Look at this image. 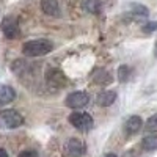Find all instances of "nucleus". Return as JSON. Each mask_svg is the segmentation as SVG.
<instances>
[{"label": "nucleus", "mask_w": 157, "mask_h": 157, "mask_svg": "<svg viewBox=\"0 0 157 157\" xmlns=\"http://www.w3.org/2000/svg\"><path fill=\"white\" fill-rule=\"evenodd\" d=\"M52 50H54V43L49 39H33V41H27L22 46V54L29 58L47 55Z\"/></svg>", "instance_id": "obj_1"}, {"label": "nucleus", "mask_w": 157, "mask_h": 157, "mask_svg": "<svg viewBox=\"0 0 157 157\" xmlns=\"http://www.w3.org/2000/svg\"><path fill=\"white\" fill-rule=\"evenodd\" d=\"M24 124V116L17 110H2L0 112V129L11 130V129H17Z\"/></svg>", "instance_id": "obj_2"}, {"label": "nucleus", "mask_w": 157, "mask_h": 157, "mask_svg": "<svg viewBox=\"0 0 157 157\" xmlns=\"http://www.w3.org/2000/svg\"><path fill=\"white\" fill-rule=\"evenodd\" d=\"M68 121L75 129L80 130V132H88V130L93 127V124H94L91 115H88L85 112H74V113H71L69 118H68Z\"/></svg>", "instance_id": "obj_3"}, {"label": "nucleus", "mask_w": 157, "mask_h": 157, "mask_svg": "<svg viewBox=\"0 0 157 157\" xmlns=\"http://www.w3.org/2000/svg\"><path fill=\"white\" fill-rule=\"evenodd\" d=\"M0 30H2V33L8 38V39H14L21 35V29H19V22L11 17V16H6L2 24H0Z\"/></svg>", "instance_id": "obj_4"}, {"label": "nucleus", "mask_w": 157, "mask_h": 157, "mask_svg": "<svg viewBox=\"0 0 157 157\" xmlns=\"http://www.w3.org/2000/svg\"><path fill=\"white\" fill-rule=\"evenodd\" d=\"M88 102H90V96L85 91H74L64 101V104L69 109H83L85 105H88Z\"/></svg>", "instance_id": "obj_5"}, {"label": "nucleus", "mask_w": 157, "mask_h": 157, "mask_svg": "<svg viewBox=\"0 0 157 157\" xmlns=\"http://www.w3.org/2000/svg\"><path fill=\"white\" fill-rule=\"evenodd\" d=\"M64 152L68 157H82L85 154V145L77 138H69L64 143Z\"/></svg>", "instance_id": "obj_6"}, {"label": "nucleus", "mask_w": 157, "mask_h": 157, "mask_svg": "<svg viewBox=\"0 0 157 157\" xmlns=\"http://www.w3.org/2000/svg\"><path fill=\"white\" fill-rule=\"evenodd\" d=\"M46 82L49 85H54V86H63L64 83H66V77H64V74L60 69L50 68L46 72Z\"/></svg>", "instance_id": "obj_7"}, {"label": "nucleus", "mask_w": 157, "mask_h": 157, "mask_svg": "<svg viewBox=\"0 0 157 157\" xmlns=\"http://www.w3.org/2000/svg\"><path fill=\"white\" fill-rule=\"evenodd\" d=\"M41 10L44 14H47L50 17H58L61 14L58 0H41Z\"/></svg>", "instance_id": "obj_8"}, {"label": "nucleus", "mask_w": 157, "mask_h": 157, "mask_svg": "<svg viewBox=\"0 0 157 157\" xmlns=\"http://www.w3.org/2000/svg\"><path fill=\"white\" fill-rule=\"evenodd\" d=\"M16 99V91L10 85H0V107L8 105Z\"/></svg>", "instance_id": "obj_9"}, {"label": "nucleus", "mask_w": 157, "mask_h": 157, "mask_svg": "<svg viewBox=\"0 0 157 157\" xmlns=\"http://www.w3.org/2000/svg\"><path fill=\"white\" fill-rule=\"evenodd\" d=\"M141 124H143V121H141L140 116H137V115L129 116L127 121L124 123V130H126V134H129V135L137 134L138 130L141 129Z\"/></svg>", "instance_id": "obj_10"}, {"label": "nucleus", "mask_w": 157, "mask_h": 157, "mask_svg": "<svg viewBox=\"0 0 157 157\" xmlns=\"http://www.w3.org/2000/svg\"><path fill=\"white\" fill-rule=\"evenodd\" d=\"M116 101V93L115 91H102V93H99L98 96V104L101 107H109L112 105V104Z\"/></svg>", "instance_id": "obj_11"}, {"label": "nucleus", "mask_w": 157, "mask_h": 157, "mask_svg": "<svg viewBox=\"0 0 157 157\" xmlns=\"http://www.w3.org/2000/svg\"><path fill=\"white\" fill-rule=\"evenodd\" d=\"M141 145L146 151H155L157 149V135H146L141 140Z\"/></svg>", "instance_id": "obj_12"}, {"label": "nucleus", "mask_w": 157, "mask_h": 157, "mask_svg": "<svg viewBox=\"0 0 157 157\" xmlns=\"http://www.w3.org/2000/svg\"><path fill=\"white\" fill-rule=\"evenodd\" d=\"M130 74H132V71H130V68L127 64H123V66H120V69H118V78H120L121 83H126L129 80Z\"/></svg>", "instance_id": "obj_13"}, {"label": "nucleus", "mask_w": 157, "mask_h": 157, "mask_svg": "<svg viewBox=\"0 0 157 157\" xmlns=\"http://www.w3.org/2000/svg\"><path fill=\"white\" fill-rule=\"evenodd\" d=\"M130 11H132L134 14L140 16V17H146V16L149 14L148 8H146V6H143V5H140V3H134L132 6H130Z\"/></svg>", "instance_id": "obj_14"}, {"label": "nucleus", "mask_w": 157, "mask_h": 157, "mask_svg": "<svg viewBox=\"0 0 157 157\" xmlns=\"http://www.w3.org/2000/svg\"><path fill=\"white\" fill-rule=\"evenodd\" d=\"M145 129L148 130V132H157V113L149 116L148 120H146V126Z\"/></svg>", "instance_id": "obj_15"}, {"label": "nucleus", "mask_w": 157, "mask_h": 157, "mask_svg": "<svg viewBox=\"0 0 157 157\" xmlns=\"http://www.w3.org/2000/svg\"><path fill=\"white\" fill-rule=\"evenodd\" d=\"M98 71H99V74H101V77L94 75V80L98 82V85H105V83H109V82L112 80V77H110V74H109V72L102 71V69H98Z\"/></svg>", "instance_id": "obj_16"}, {"label": "nucleus", "mask_w": 157, "mask_h": 157, "mask_svg": "<svg viewBox=\"0 0 157 157\" xmlns=\"http://www.w3.org/2000/svg\"><path fill=\"white\" fill-rule=\"evenodd\" d=\"M141 30H143V33H146V35L154 33V32L157 30V22H148V24H145Z\"/></svg>", "instance_id": "obj_17"}, {"label": "nucleus", "mask_w": 157, "mask_h": 157, "mask_svg": "<svg viewBox=\"0 0 157 157\" xmlns=\"http://www.w3.org/2000/svg\"><path fill=\"white\" fill-rule=\"evenodd\" d=\"M17 157H38V152L32 151V149H27V151H22Z\"/></svg>", "instance_id": "obj_18"}, {"label": "nucleus", "mask_w": 157, "mask_h": 157, "mask_svg": "<svg viewBox=\"0 0 157 157\" xmlns=\"http://www.w3.org/2000/svg\"><path fill=\"white\" fill-rule=\"evenodd\" d=\"M0 157H8V152L5 149H2V148H0Z\"/></svg>", "instance_id": "obj_19"}, {"label": "nucleus", "mask_w": 157, "mask_h": 157, "mask_svg": "<svg viewBox=\"0 0 157 157\" xmlns=\"http://www.w3.org/2000/svg\"><path fill=\"white\" fill-rule=\"evenodd\" d=\"M154 57L157 58V39H155V46H154Z\"/></svg>", "instance_id": "obj_20"}, {"label": "nucleus", "mask_w": 157, "mask_h": 157, "mask_svg": "<svg viewBox=\"0 0 157 157\" xmlns=\"http://www.w3.org/2000/svg\"><path fill=\"white\" fill-rule=\"evenodd\" d=\"M104 157H118V155H116V154H112V152H110V154H105Z\"/></svg>", "instance_id": "obj_21"}]
</instances>
